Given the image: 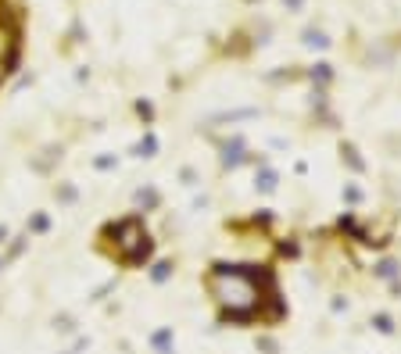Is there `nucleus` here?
<instances>
[{"label": "nucleus", "mask_w": 401, "mask_h": 354, "mask_svg": "<svg viewBox=\"0 0 401 354\" xmlns=\"http://www.w3.org/2000/svg\"><path fill=\"white\" fill-rule=\"evenodd\" d=\"M151 343H154L158 354H172V347H176V343H172V329H158V333L151 336Z\"/></svg>", "instance_id": "nucleus-1"}, {"label": "nucleus", "mask_w": 401, "mask_h": 354, "mask_svg": "<svg viewBox=\"0 0 401 354\" xmlns=\"http://www.w3.org/2000/svg\"><path fill=\"white\" fill-rule=\"evenodd\" d=\"M255 186H258V190H262V193H272V190H276V172H272V168H265V165H262V172H258V175H255Z\"/></svg>", "instance_id": "nucleus-2"}, {"label": "nucleus", "mask_w": 401, "mask_h": 354, "mask_svg": "<svg viewBox=\"0 0 401 354\" xmlns=\"http://www.w3.org/2000/svg\"><path fill=\"white\" fill-rule=\"evenodd\" d=\"M376 275H380V279H397V272H401V265L397 261H390V258H383L376 268H373Z\"/></svg>", "instance_id": "nucleus-3"}, {"label": "nucleus", "mask_w": 401, "mask_h": 354, "mask_svg": "<svg viewBox=\"0 0 401 354\" xmlns=\"http://www.w3.org/2000/svg\"><path fill=\"white\" fill-rule=\"evenodd\" d=\"M136 204H143V208H158V190H136Z\"/></svg>", "instance_id": "nucleus-4"}, {"label": "nucleus", "mask_w": 401, "mask_h": 354, "mask_svg": "<svg viewBox=\"0 0 401 354\" xmlns=\"http://www.w3.org/2000/svg\"><path fill=\"white\" fill-rule=\"evenodd\" d=\"M169 275H172V261H158L154 272H151V279H154V283H165Z\"/></svg>", "instance_id": "nucleus-5"}, {"label": "nucleus", "mask_w": 401, "mask_h": 354, "mask_svg": "<svg viewBox=\"0 0 401 354\" xmlns=\"http://www.w3.org/2000/svg\"><path fill=\"white\" fill-rule=\"evenodd\" d=\"M154 150H158V140H154V136H143V140L136 143V154H140V157H154Z\"/></svg>", "instance_id": "nucleus-6"}, {"label": "nucleus", "mask_w": 401, "mask_h": 354, "mask_svg": "<svg viewBox=\"0 0 401 354\" xmlns=\"http://www.w3.org/2000/svg\"><path fill=\"white\" fill-rule=\"evenodd\" d=\"M373 326H376L380 333H390V329H394V322H390V315H376V319H373Z\"/></svg>", "instance_id": "nucleus-7"}, {"label": "nucleus", "mask_w": 401, "mask_h": 354, "mask_svg": "<svg viewBox=\"0 0 401 354\" xmlns=\"http://www.w3.org/2000/svg\"><path fill=\"white\" fill-rule=\"evenodd\" d=\"M47 225H51V218H47V215H36V218H32V232H43Z\"/></svg>", "instance_id": "nucleus-8"}, {"label": "nucleus", "mask_w": 401, "mask_h": 354, "mask_svg": "<svg viewBox=\"0 0 401 354\" xmlns=\"http://www.w3.org/2000/svg\"><path fill=\"white\" fill-rule=\"evenodd\" d=\"M136 111H140V118H147V122H151V114H154V111H151V104H143V100L136 104Z\"/></svg>", "instance_id": "nucleus-9"}, {"label": "nucleus", "mask_w": 401, "mask_h": 354, "mask_svg": "<svg viewBox=\"0 0 401 354\" xmlns=\"http://www.w3.org/2000/svg\"><path fill=\"white\" fill-rule=\"evenodd\" d=\"M0 244H8V225H0Z\"/></svg>", "instance_id": "nucleus-10"}]
</instances>
